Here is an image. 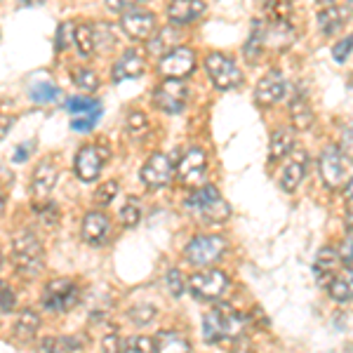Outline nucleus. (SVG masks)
Masks as SVG:
<instances>
[{
  "mask_svg": "<svg viewBox=\"0 0 353 353\" xmlns=\"http://www.w3.org/2000/svg\"><path fill=\"white\" fill-rule=\"evenodd\" d=\"M130 318H132L134 325H146V323H151L156 318V309L151 304L134 306V309H130Z\"/></svg>",
  "mask_w": 353,
  "mask_h": 353,
  "instance_id": "obj_38",
  "label": "nucleus"
},
{
  "mask_svg": "<svg viewBox=\"0 0 353 353\" xmlns=\"http://www.w3.org/2000/svg\"><path fill=\"white\" fill-rule=\"evenodd\" d=\"M346 224L353 231V201H349V208H346Z\"/></svg>",
  "mask_w": 353,
  "mask_h": 353,
  "instance_id": "obj_49",
  "label": "nucleus"
},
{
  "mask_svg": "<svg viewBox=\"0 0 353 353\" xmlns=\"http://www.w3.org/2000/svg\"><path fill=\"white\" fill-rule=\"evenodd\" d=\"M346 19H349V10L337 8V5H327V8L318 14V26H321V31L325 33V36H332V33H337L339 28L344 26Z\"/></svg>",
  "mask_w": 353,
  "mask_h": 353,
  "instance_id": "obj_23",
  "label": "nucleus"
},
{
  "mask_svg": "<svg viewBox=\"0 0 353 353\" xmlns=\"http://www.w3.org/2000/svg\"><path fill=\"white\" fill-rule=\"evenodd\" d=\"M208 170V156L203 149H189L176 165V179L184 186H196Z\"/></svg>",
  "mask_w": 353,
  "mask_h": 353,
  "instance_id": "obj_11",
  "label": "nucleus"
},
{
  "mask_svg": "<svg viewBox=\"0 0 353 353\" xmlns=\"http://www.w3.org/2000/svg\"><path fill=\"white\" fill-rule=\"evenodd\" d=\"M28 97H31V101H36V104H52L57 97H59V88L50 81H38L28 88Z\"/></svg>",
  "mask_w": 353,
  "mask_h": 353,
  "instance_id": "obj_30",
  "label": "nucleus"
},
{
  "mask_svg": "<svg viewBox=\"0 0 353 353\" xmlns=\"http://www.w3.org/2000/svg\"><path fill=\"white\" fill-rule=\"evenodd\" d=\"M106 161V153L101 146H83L76 156V174L81 181H94L101 172V165Z\"/></svg>",
  "mask_w": 353,
  "mask_h": 353,
  "instance_id": "obj_13",
  "label": "nucleus"
},
{
  "mask_svg": "<svg viewBox=\"0 0 353 353\" xmlns=\"http://www.w3.org/2000/svg\"><path fill=\"white\" fill-rule=\"evenodd\" d=\"M139 3H144V0H106V8L111 10V12H132Z\"/></svg>",
  "mask_w": 353,
  "mask_h": 353,
  "instance_id": "obj_42",
  "label": "nucleus"
},
{
  "mask_svg": "<svg viewBox=\"0 0 353 353\" xmlns=\"http://www.w3.org/2000/svg\"><path fill=\"white\" fill-rule=\"evenodd\" d=\"M66 111L73 118H92V121H99L101 113H104L99 101L88 99V97H71V99H66Z\"/></svg>",
  "mask_w": 353,
  "mask_h": 353,
  "instance_id": "obj_22",
  "label": "nucleus"
},
{
  "mask_svg": "<svg viewBox=\"0 0 353 353\" xmlns=\"http://www.w3.org/2000/svg\"><path fill=\"white\" fill-rule=\"evenodd\" d=\"M57 165L52 161H43L33 172L31 179V193H33V201L36 205L50 203V193H52L54 184H57Z\"/></svg>",
  "mask_w": 353,
  "mask_h": 353,
  "instance_id": "obj_14",
  "label": "nucleus"
},
{
  "mask_svg": "<svg viewBox=\"0 0 353 353\" xmlns=\"http://www.w3.org/2000/svg\"><path fill=\"white\" fill-rule=\"evenodd\" d=\"M346 10H349V14H353V0H349V3H346Z\"/></svg>",
  "mask_w": 353,
  "mask_h": 353,
  "instance_id": "obj_51",
  "label": "nucleus"
},
{
  "mask_svg": "<svg viewBox=\"0 0 353 353\" xmlns=\"http://www.w3.org/2000/svg\"><path fill=\"white\" fill-rule=\"evenodd\" d=\"M221 252H224V241L219 236H196L184 250L186 259L193 266L214 264L221 257Z\"/></svg>",
  "mask_w": 353,
  "mask_h": 353,
  "instance_id": "obj_7",
  "label": "nucleus"
},
{
  "mask_svg": "<svg viewBox=\"0 0 353 353\" xmlns=\"http://www.w3.org/2000/svg\"><path fill=\"white\" fill-rule=\"evenodd\" d=\"M290 118H292V125L297 130H309L313 125V111L304 97L292 99V104H290Z\"/></svg>",
  "mask_w": 353,
  "mask_h": 353,
  "instance_id": "obj_28",
  "label": "nucleus"
},
{
  "mask_svg": "<svg viewBox=\"0 0 353 353\" xmlns=\"http://www.w3.org/2000/svg\"><path fill=\"white\" fill-rule=\"evenodd\" d=\"M121 351H123V344H121V337H118L116 330L109 334H104V339H101V353H121Z\"/></svg>",
  "mask_w": 353,
  "mask_h": 353,
  "instance_id": "obj_41",
  "label": "nucleus"
},
{
  "mask_svg": "<svg viewBox=\"0 0 353 353\" xmlns=\"http://www.w3.org/2000/svg\"><path fill=\"white\" fill-rule=\"evenodd\" d=\"M31 149H33V144H31V146H28V144L19 146V149L14 151V161H17V163H21V161H24V156H26V151L31 153Z\"/></svg>",
  "mask_w": 353,
  "mask_h": 353,
  "instance_id": "obj_48",
  "label": "nucleus"
},
{
  "mask_svg": "<svg viewBox=\"0 0 353 353\" xmlns=\"http://www.w3.org/2000/svg\"><path fill=\"white\" fill-rule=\"evenodd\" d=\"M151 339L149 337H141V334H134L123 344L121 353H151Z\"/></svg>",
  "mask_w": 353,
  "mask_h": 353,
  "instance_id": "obj_37",
  "label": "nucleus"
},
{
  "mask_svg": "<svg viewBox=\"0 0 353 353\" xmlns=\"http://www.w3.org/2000/svg\"><path fill=\"white\" fill-rule=\"evenodd\" d=\"M205 12L203 0H172L168 8V17L172 26H186L196 21Z\"/></svg>",
  "mask_w": 353,
  "mask_h": 353,
  "instance_id": "obj_16",
  "label": "nucleus"
},
{
  "mask_svg": "<svg viewBox=\"0 0 353 353\" xmlns=\"http://www.w3.org/2000/svg\"><path fill=\"white\" fill-rule=\"evenodd\" d=\"M41 301L48 311L54 313L71 311L81 301V288L73 281H68V278H54V281H50L45 285Z\"/></svg>",
  "mask_w": 353,
  "mask_h": 353,
  "instance_id": "obj_4",
  "label": "nucleus"
},
{
  "mask_svg": "<svg viewBox=\"0 0 353 353\" xmlns=\"http://www.w3.org/2000/svg\"><path fill=\"white\" fill-rule=\"evenodd\" d=\"M12 259L19 273L36 276L43 269V245L31 231H19L12 238Z\"/></svg>",
  "mask_w": 353,
  "mask_h": 353,
  "instance_id": "obj_1",
  "label": "nucleus"
},
{
  "mask_svg": "<svg viewBox=\"0 0 353 353\" xmlns=\"http://www.w3.org/2000/svg\"><path fill=\"white\" fill-rule=\"evenodd\" d=\"M346 198H349V201H353V179L349 181V186H346Z\"/></svg>",
  "mask_w": 353,
  "mask_h": 353,
  "instance_id": "obj_50",
  "label": "nucleus"
},
{
  "mask_svg": "<svg viewBox=\"0 0 353 353\" xmlns=\"http://www.w3.org/2000/svg\"><path fill=\"white\" fill-rule=\"evenodd\" d=\"M118 219H121L123 226H128V229H132V226L139 224L141 219V205L137 198H128V203L121 208V214H118Z\"/></svg>",
  "mask_w": 353,
  "mask_h": 353,
  "instance_id": "obj_34",
  "label": "nucleus"
},
{
  "mask_svg": "<svg viewBox=\"0 0 353 353\" xmlns=\"http://www.w3.org/2000/svg\"><path fill=\"white\" fill-rule=\"evenodd\" d=\"M203 337L205 341L214 344V341H224L226 339V327H224V311L221 306L212 309L208 316L203 318Z\"/></svg>",
  "mask_w": 353,
  "mask_h": 353,
  "instance_id": "obj_24",
  "label": "nucleus"
},
{
  "mask_svg": "<svg viewBox=\"0 0 353 353\" xmlns=\"http://www.w3.org/2000/svg\"><path fill=\"white\" fill-rule=\"evenodd\" d=\"M339 259L346 261V264H353V236H346L339 245Z\"/></svg>",
  "mask_w": 353,
  "mask_h": 353,
  "instance_id": "obj_44",
  "label": "nucleus"
},
{
  "mask_svg": "<svg viewBox=\"0 0 353 353\" xmlns=\"http://www.w3.org/2000/svg\"><path fill=\"white\" fill-rule=\"evenodd\" d=\"M118 196V181H113V179H109V181H104V184L99 186V189L94 191V203L97 205H109V203H113V198Z\"/></svg>",
  "mask_w": 353,
  "mask_h": 353,
  "instance_id": "obj_36",
  "label": "nucleus"
},
{
  "mask_svg": "<svg viewBox=\"0 0 353 353\" xmlns=\"http://www.w3.org/2000/svg\"><path fill=\"white\" fill-rule=\"evenodd\" d=\"M196 68V54H193L191 48L186 45H179L176 50H172L170 54H165L158 64V73L165 78H184Z\"/></svg>",
  "mask_w": 353,
  "mask_h": 353,
  "instance_id": "obj_8",
  "label": "nucleus"
},
{
  "mask_svg": "<svg viewBox=\"0 0 353 353\" xmlns=\"http://www.w3.org/2000/svg\"><path fill=\"white\" fill-rule=\"evenodd\" d=\"M330 297L334 301H353V269H341L330 281Z\"/></svg>",
  "mask_w": 353,
  "mask_h": 353,
  "instance_id": "obj_21",
  "label": "nucleus"
},
{
  "mask_svg": "<svg viewBox=\"0 0 353 353\" xmlns=\"http://www.w3.org/2000/svg\"><path fill=\"white\" fill-rule=\"evenodd\" d=\"M14 309V292L12 288L3 285V313H10Z\"/></svg>",
  "mask_w": 353,
  "mask_h": 353,
  "instance_id": "obj_47",
  "label": "nucleus"
},
{
  "mask_svg": "<svg viewBox=\"0 0 353 353\" xmlns=\"http://www.w3.org/2000/svg\"><path fill=\"white\" fill-rule=\"evenodd\" d=\"M186 99H189V90H186V83H181L179 78H165L153 92V104L165 113L184 111Z\"/></svg>",
  "mask_w": 353,
  "mask_h": 353,
  "instance_id": "obj_5",
  "label": "nucleus"
},
{
  "mask_svg": "<svg viewBox=\"0 0 353 353\" xmlns=\"http://www.w3.org/2000/svg\"><path fill=\"white\" fill-rule=\"evenodd\" d=\"M226 288H229V278L219 269L198 271L189 281V290L198 299H219L226 292Z\"/></svg>",
  "mask_w": 353,
  "mask_h": 353,
  "instance_id": "obj_6",
  "label": "nucleus"
},
{
  "mask_svg": "<svg viewBox=\"0 0 353 353\" xmlns=\"http://www.w3.org/2000/svg\"><path fill=\"white\" fill-rule=\"evenodd\" d=\"M283 94H285V78L281 76V71L266 73L254 88V99H257L259 106L276 104V101L283 99Z\"/></svg>",
  "mask_w": 353,
  "mask_h": 353,
  "instance_id": "obj_15",
  "label": "nucleus"
},
{
  "mask_svg": "<svg viewBox=\"0 0 353 353\" xmlns=\"http://www.w3.org/2000/svg\"><path fill=\"white\" fill-rule=\"evenodd\" d=\"M71 45H76V26L71 21H64V24H59V28H57V50L64 52Z\"/></svg>",
  "mask_w": 353,
  "mask_h": 353,
  "instance_id": "obj_35",
  "label": "nucleus"
},
{
  "mask_svg": "<svg viewBox=\"0 0 353 353\" xmlns=\"http://www.w3.org/2000/svg\"><path fill=\"white\" fill-rule=\"evenodd\" d=\"M73 83H76L83 92H97V90H99V76H97L92 68H85V66L73 71Z\"/></svg>",
  "mask_w": 353,
  "mask_h": 353,
  "instance_id": "obj_33",
  "label": "nucleus"
},
{
  "mask_svg": "<svg viewBox=\"0 0 353 353\" xmlns=\"http://www.w3.org/2000/svg\"><path fill=\"white\" fill-rule=\"evenodd\" d=\"M339 151L344 153V158H351L353 161V128H346L344 132H341Z\"/></svg>",
  "mask_w": 353,
  "mask_h": 353,
  "instance_id": "obj_43",
  "label": "nucleus"
},
{
  "mask_svg": "<svg viewBox=\"0 0 353 353\" xmlns=\"http://www.w3.org/2000/svg\"><path fill=\"white\" fill-rule=\"evenodd\" d=\"M337 259H339V254L334 252V250H330V248H323L321 252H318L316 264H313V271H316L318 283H327V285H330V278H334V273H337V271H334Z\"/></svg>",
  "mask_w": 353,
  "mask_h": 353,
  "instance_id": "obj_26",
  "label": "nucleus"
},
{
  "mask_svg": "<svg viewBox=\"0 0 353 353\" xmlns=\"http://www.w3.org/2000/svg\"><path fill=\"white\" fill-rule=\"evenodd\" d=\"M139 176L149 189H161V186H165L170 181V176H172V163H170V158L163 156V153H153L149 161L144 163Z\"/></svg>",
  "mask_w": 353,
  "mask_h": 353,
  "instance_id": "obj_12",
  "label": "nucleus"
},
{
  "mask_svg": "<svg viewBox=\"0 0 353 353\" xmlns=\"http://www.w3.org/2000/svg\"><path fill=\"white\" fill-rule=\"evenodd\" d=\"M318 170H321V176L325 181L327 189H339L344 184L346 176V165H344V153L334 146H327L323 149L321 158H318Z\"/></svg>",
  "mask_w": 353,
  "mask_h": 353,
  "instance_id": "obj_9",
  "label": "nucleus"
},
{
  "mask_svg": "<svg viewBox=\"0 0 353 353\" xmlns=\"http://www.w3.org/2000/svg\"><path fill=\"white\" fill-rule=\"evenodd\" d=\"M353 52V36H346L341 38V41L332 48V57L337 64H344L346 59H349V54Z\"/></svg>",
  "mask_w": 353,
  "mask_h": 353,
  "instance_id": "obj_40",
  "label": "nucleus"
},
{
  "mask_svg": "<svg viewBox=\"0 0 353 353\" xmlns=\"http://www.w3.org/2000/svg\"><path fill=\"white\" fill-rule=\"evenodd\" d=\"M294 149V132L288 128H281L271 134V144H269V158L271 163H278L283 158H288Z\"/></svg>",
  "mask_w": 353,
  "mask_h": 353,
  "instance_id": "obj_20",
  "label": "nucleus"
},
{
  "mask_svg": "<svg viewBox=\"0 0 353 353\" xmlns=\"http://www.w3.org/2000/svg\"><path fill=\"white\" fill-rule=\"evenodd\" d=\"M76 337H48L41 344V353H71L78 349Z\"/></svg>",
  "mask_w": 353,
  "mask_h": 353,
  "instance_id": "obj_32",
  "label": "nucleus"
},
{
  "mask_svg": "<svg viewBox=\"0 0 353 353\" xmlns=\"http://www.w3.org/2000/svg\"><path fill=\"white\" fill-rule=\"evenodd\" d=\"M76 45H78V54L90 57L97 50V36H94V26L81 24L76 26Z\"/></svg>",
  "mask_w": 353,
  "mask_h": 353,
  "instance_id": "obj_31",
  "label": "nucleus"
},
{
  "mask_svg": "<svg viewBox=\"0 0 353 353\" xmlns=\"http://www.w3.org/2000/svg\"><path fill=\"white\" fill-rule=\"evenodd\" d=\"M179 48V41H176V31H174V26H165L161 28V33H158L156 38L149 43V50L153 54H170L172 50Z\"/></svg>",
  "mask_w": 353,
  "mask_h": 353,
  "instance_id": "obj_29",
  "label": "nucleus"
},
{
  "mask_svg": "<svg viewBox=\"0 0 353 353\" xmlns=\"http://www.w3.org/2000/svg\"><path fill=\"white\" fill-rule=\"evenodd\" d=\"M38 327H41V318H38V313L33 309H24L19 313V318H17V323H14V334L21 341H28V339L36 337Z\"/></svg>",
  "mask_w": 353,
  "mask_h": 353,
  "instance_id": "obj_27",
  "label": "nucleus"
},
{
  "mask_svg": "<svg viewBox=\"0 0 353 353\" xmlns=\"http://www.w3.org/2000/svg\"><path fill=\"white\" fill-rule=\"evenodd\" d=\"M168 285H170V292L174 294V297H181V292H184V285H181V276L179 271H170L168 273Z\"/></svg>",
  "mask_w": 353,
  "mask_h": 353,
  "instance_id": "obj_45",
  "label": "nucleus"
},
{
  "mask_svg": "<svg viewBox=\"0 0 353 353\" xmlns=\"http://www.w3.org/2000/svg\"><path fill=\"white\" fill-rule=\"evenodd\" d=\"M156 353H191V344L179 332L165 330L156 337Z\"/></svg>",
  "mask_w": 353,
  "mask_h": 353,
  "instance_id": "obj_25",
  "label": "nucleus"
},
{
  "mask_svg": "<svg viewBox=\"0 0 353 353\" xmlns=\"http://www.w3.org/2000/svg\"><path fill=\"white\" fill-rule=\"evenodd\" d=\"M205 71L217 90H236L243 85V73L231 57L221 52H210L205 57Z\"/></svg>",
  "mask_w": 353,
  "mask_h": 353,
  "instance_id": "obj_3",
  "label": "nucleus"
},
{
  "mask_svg": "<svg viewBox=\"0 0 353 353\" xmlns=\"http://www.w3.org/2000/svg\"><path fill=\"white\" fill-rule=\"evenodd\" d=\"M36 210H38V217H41V221L48 229H52V226L59 221V210L54 208L52 203H43V205H36Z\"/></svg>",
  "mask_w": 353,
  "mask_h": 353,
  "instance_id": "obj_39",
  "label": "nucleus"
},
{
  "mask_svg": "<svg viewBox=\"0 0 353 353\" xmlns=\"http://www.w3.org/2000/svg\"><path fill=\"white\" fill-rule=\"evenodd\" d=\"M128 128L132 130V132H139V130H144L146 128V116L141 111H134V113H130V118H128Z\"/></svg>",
  "mask_w": 353,
  "mask_h": 353,
  "instance_id": "obj_46",
  "label": "nucleus"
},
{
  "mask_svg": "<svg viewBox=\"0 0 353 353\" xmlns=\"http://www.w3.org/2000/svg\"><path fill=\"white\" fill-rule=\"evenodd\" d=\"M321 3H327L330 5V3H334V0H321Z\"/></svg>",
  "mask_w": 353,
  "mask_h": 353,
  "instance_id": "obj_52",
  "label": "nucleus"
},
{
  "mask_svg": "<svg viewBox=\"0 0 353 353\" xmlns=\"http://www.w3.org/2000/svg\"><path fill=\"white\" fill-rule=\"evenodd\" d=\"M81 236L83 241H88L90 245H101L109 238V219L101 212H90L85 214L83 226H81Z\"/></svg>",
  "mask_w": 353,
  "mask_h": 353,
  "instance_id": "obj_18",
  "label": "nucleus"
},
{
  "mask_svg": "<svg viewBox=\"0 0 353 353\" xmlns=\"http://www.w3.org/2000/svg\"><path fill=\"white\" fill-rule=\"evenodd\" d=\"M189 210L198 217L208 219V221H226L231 214L229 203L221 198V193L214 186H203L189 198Z\"/></svg>",
  "mask_w": 353,
  "mask_h": 353,
  "instance_id": "obj_2",
  "label": "nucleus"
},
{
  "mask_svg": "<svg viewBox=\"0 0 353 353\" xmlns=\"http://www.w3.org/2000/svg\"><path fill=\"white\" fill-rule=\"evenodd\" d=\"M304 174H306V153L299 151V153H294L292 161H290L285 168H283V172H281V186H283V191L292 193L301 184Z\"/></svg>",
  "mask_w": 353,
  "mask_h": 353,
  "instance_id": "obj_19",
  "label": "nucleus"
},
{
  "mask_svg": "<svg viewBox=\"0 0 353 353\" xmlns=\"http://www.w3.org/2000/svg\"><path fill=\"white\" fill-rule=\"evenodd\" d=\"M121 28L132 41H149L156 33V14L149 10H132L121 17Z\"/></svg>",
  "mask_w": 353,
  "mask_h": 353,
  "instance_id": "obj_10",
  "label": "nucleus"
},
{
  "mask_svg": "<svg viewBox=\"0 0 353 353\" xmlns=\"http://www.w3.org/2000/svg\"><path fill=\"white\" fill-rule=\"evenodd\" d=\"M144 73V57H141L137 50H128L116 59L113 64V81H130V78H137Z\"/></svg>",
  "mask_w": 353,
  "mask_h": 353,
  "instance_id": "obj_17",
  "label": "nucleus"
}]
</instances>
